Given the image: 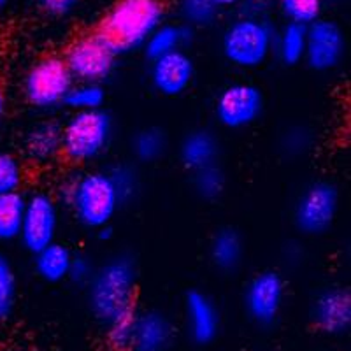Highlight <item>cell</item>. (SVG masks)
I'll use <instances>...</instances> for the list:
<instances>
[{
    "instance_id": "d6986e66",
    "label": "cell",
    "mask_w": 351,
    "mask_h": 351,
    "mask_svg": "<svg viewBox=\"0 0 351 351\" xmlns=\"http://www.w3.org/2000/svg\"><path fill=\"white\" fill-rule=\"evenodd\" d=\"M74 253L62 243H51L34 255L37 276L46 283H62L69 278Z\"/></svg>"
},
{
    "instance_id": "603a6c76",
    "label": "cell",
    "mask_w": 351,
    "mask_h": 351,
    "mask_svg": "<svg viewBox=\"0 0 351 351\" xmlns=\"http://www.w3.org/2000/svg\"><path fill=\"white\" fill-rule=\"evenodd\" d=\"M274 49L285 65H297L306 53V27L288 21L274 40Z\"/></svg>"
},
{
    "instance_id": "4fadbf2b",
    "label": "cell",
    "mask_w": 351,
    "mask_h": 351,
    "mask_svg": "<svg viewBox=\"0 0 351 351\" xmlns=\"http://www.w3.org/2000/svg\"><path fill=\"white\" fill-rule=\"evenodd\" d=\"M152 84L165 97H178L192 86L195 80V64L184 49H178L152 62Z\"/></svg>"
},
{
    "instance_id": "d590c367",
    "label": "cell",
    "mask_w": 351,
    "mask_h": 351,
    "mask_svg": "<svg viewBox=\"0 0 351 351\" xmlns=\"http://www.w3.org/2000/svg\"><path fill=\"white\" fill-rule=\"evenodd\" d=\"M5 114V93L4 90L0 88V125H2V120H4Z\"/></svg>"
},
{
    "instance_id": "44dd1931",
    "label": "cell",
    "mask_w": 351,
    "mask_h": 351,
    "mask_svg": "<svg viewBox=\"0 0 351 351\" xmlns=\"http://www.w3.org/2000/svg\"><path fill=\"white\" fill-rule=\"evenodd\" d=\"M192 36L193 30L186 25H160L153 32V36L144 44V55L153 62L160 56L183 49L192 40Z\"/></svg>"
},
{
    "instance_id": "f546056e",
    "label": "cell",
    "mask_w": 351,
    "mask_h": 351,
    "mask_svg": "<svg viewBox=\"0 0 351 351\" xmlns=\"http://www.w3.org/2000/svg\"><path fill=\"white\" fill-rule=\"evenodd\" d=\"M283 14L290 20V23L307 25L319 20L324 0H280Z\"/></svg>"
},
{
    "instance_id": "ba28073f",
    "label": "cell",
    "mask_w": 351,
    "mask_h": 351,
    "mask_svg": "<svg viewBox=\"0 0 351 351\" xmlns=\"http://www.w3.org/2000/svg\"><path fill=\"white\" fill-rule=\"evenodd\" d=\"M339 211V192L334 184L318 181L307 186L293 209V221L306 236H319L327 232Z\"/></svg>"
},
{
    "instance_id": "9c48e42d",
    "label": "cell",
    "mask_w": 351,
    "mask_h": 351,
    "mask_svg": "<svg viewBox=\"0 0 351 351\" xmlns=\"http://www.w3.org/2000/svg\"><path fill=\"white\" fill-rule=\"evenodd\" d=\"M58 202L46 192H37L27 197L23 223L18 239L28 253H39L56 241L58 232Z\"/></svg>"
},
{
    "instance_id": "4316f807",
    "label": "cell",
    "mask_w": 351,
    "mask_h": 351,
    "mask_svg": "<svg viewBox=\"0 0 351 351\" xmlns=\"http://www.w3.org/2000/svg\"><path fill=\"white\" fill-rule=\"evenodd\" d=\"M180 12L186 27H209L218 18L219 8L213 0H180Z\"/></svg>"
},
{
    "instance_id": "9a60e30c",
    "label": "cell",
    "mask_w": 351,
    "mask_h": 351,
    "mask_svg": "<svg viewBox=\"0 0 351 351\" xmlns=\"http://www.w3.org/2000/svg\"><path fill=\"white\" fill-rule=\"evenodd\" d=\"M188 334L197 344H209L216 339L221 325L215 300L200 290H190L184 297Z\"/></svg>"
},
{
    "instance_id": "7a4b0ae2",
    "label": "cell",
    "mask_w": 351,
    "mask_h": 351,
    "mask_svg": "<svg viewBox=\"0 0 351 351\" xmlns=\"http://www.w3.org/2000/svg\"><path fill=\"white\" fill-rule=\"evenodd\" d=\"M56 202L67 206L84 228L97 232L111 227L112 218L123 206L108 171H88L67 178L58 188Z\"/></svg>"
},
{
    "instance_id": "d6a6232c",
    "label": "cell",
    "mask_w": 351,
    "mask_h": 351,
    "mask_svg": "<svg viewBox=\"0 0 351 351\" xmlns=\"http://www.w3.org/2000/svg\"><path fill=\"white\" fill-rule=\"evenodd\" d=\"M93 272H95V267H93V263L90 262L88 256L74 255L67 280H71L72 283L76 285H88L90 280H92Z\"/></svg>"
},
{
    "instance_id": "e575fe53",
    "label": "cell",
    "mask_w": 351,
    "mask_h": 351,
    "mask_svg": "<svg viewBox=\"0 0 351 351\" xmlns=\"http://www.w3.org/2000/svg\"><path fill=\"white\" fill-rule=\"evenodd\" d=\"M309 146V136L304 134L302 128H299L297 132H287V141H285V148H288V152L300 153L304 148Z\"/></svg>"
},
{
    "instance_id": "5b68a950",
    "label": "cell",
    "mask_w": 351,
    "mask_h": 351,
    "mask_svg": "<svg viewBox=\"0 0 351 351\" xmlns=\"http://www.w3.org/2000/svg\"><path fill=\"white\" fill-rule=\"evenodd\" d=\"M276 36L267 21L244 16L228 25L221 39L223 56L239 69H256L274 51Z\"/></svg>"
},
{
    "instance_id": "5bb4252c",
    "label": "cell",
    "mask_w": 351,
    "mask_h": 351,
    "mask_svg": "<svg viewBox=\"0 0 351 351\" xmlns=\"http://www.w3.org/2000/svg\"><path fill=\"white\" fill-rule=\"evenodd\" d=\"M313 322L325 334H346L351 327V293L348 288L332 287L313 302Z\"/></svg>"
},
{
    "instance_id": "3957f363",
    "label": "cell",
    "mask_w": 351,
    "mask_h": 351,
    "mask_svg": "<svg viewBox=\"0 0 351 351\" xmlns=\"http://www.w3.org/2000/svg\"><path fill=\"white\" fill-rule=\"evenodd\" d=\"M86 287L90 311L97 322L108 327L114 319L136 311V260L125 253L112 256L95 269Z\"/></svg>"
},
{
    "instance_id": "484cf974",
    "label": "cell",
    "mask_w": 351,
    "mask_h": 351,
    "mask_svg": "<svg viewBox=\"0 0 351 351\" xmlns=\"http://www.w3.org/2000/svg\"><path fill=\"white\" fill-rule=\"evenodd\" d=\"M16 272L5 253L0 252V322L11 316L16 304Z\"/></svg>"
},
{
    "instance_id": "ac0fdd59",
    "label": "cell",
    "mask_w": 351,
    "mask_h": 351,
    "mask_svg": "<svg viewBox=\"0 0 351 351\" xmlns=\"http://www.w3.org/2000/svg\"><path fill=\"white\" fill-rule=\"evenodd\" d=\"M219 155V144L216 136L213 132L204 130H193L184 136L180 146V158L181 164L188 169V171L197 172L204 167L215 165L218 162Z\"/></svg>"
},
{
    "instance_id": "2e32d148",
    "label": "cell",
    "mask_w": 351,
    "mask_h": 351,
    "mask_svg": "<svg viewBox=\"0 0 351 351\" xmlns=\"http://www.w3.org/2000/svg\"><path fill=\"white\" fill-rule=\"evenodd\" d=\"M174 341V327L167 315L156 309L137 313L128 351H167Z\"/></svg>"
},
{
    "instance_id": "83f0119b",
    "label": "cell",
    "mask_w": 351,
    "mask_h": 351,
    "mask_svg": "<svg viewBox=\"0 0 351 351\" xmlns=\"http://www.w3.org/2000/svg\"><path fill=\"white\" fill-rule=\"evenodd\" d=\"M225 184H227V178H225V172L221 171V167L218 164L209 165V167H204L200 171L193 172V186H195V192L206 200L218 199L223 193Z\"/></svg>"
},
{
    "instance_id": "30bf717a",
    "label": "cell",
    "mask_w": 351,
    "mask_h": 351,
    "mask_svg": "<svg viewBox=\"0 0 351 351\" xmlns=\"http://www.w3.org/2000/svg\"><path fill=\"white\" fill-rule=\"evenodd\" d=\"M263 93L252 83L228 84L219 92L215 104V116L219 125L230 130L252 127L263 112Z\"/></svg>"
},
{
    "instance_id": "f1b7e54d",
    "label": "cell",
    "mask_w": 351,
    "mask_h": 351,
    "mask_svg": "<svg viewBox=\"0 0 351 351\" xmlns=\"http://www.w3.org/2000/svg\"><path fill=\"white\" fill-rule=\"evenodd\" d=\"M25 180V169L16 155L0 149V195L20 192Z\"/></svg>"
},
{
    "instance_id": "8d00e7d4",
    "label": "cell",
    "mask_w": 351,
    "mask_h": 351,
    "mask_svg": "<svg viewBox=\"0 0 351 351\" xmlns=\"http://www.w3.org/2000/svg\"><path fill=\"white\" fill-rule=\"evenodd\" d=\"M213 2L221 9V8H232V5L239 4L241 0H213Z\"/></svg>"
},
{
    "instance_id": "836d02e7",
    "label": "cell",
    "mask_w": 351,
    "mask_h": 351,
    "mask_svg": "<svg viewBox=\"0 0 351 351\" xmlns=\"http://www.w3.org/2000/svg\"><path fill=\"white\" fill-rule=\"evenodd\" d=\"M36 2L44 12L56 18L67 16L80 4V0H36Z\"/></svg>"
},
{
    "instance_id": "277c9868",
    "label": "cell",
    "mask_w": 351,
    "mask_h": 351,
    "mask_svg": "<svg viewBox=\"0 0 351 351\" xmlns=\"http://www.w3.org/2000/svg\"><path fill=\"white\" fill-rule=\"evenodd\" d=\"M114 120L106 109L72 112L62 125V155L74 164H92L109 149Z\"/></svg>"
},
{
    "instance_id": "52a82bcc",
    "label": "cell",
    "mask_w": 351,
    "mask_h": 351,
    "mask_svg": "<svg viewBox=\"0 0 351 351\" xmlns=\"http://www.w3.org/2000/svg\"><path fill=\"white\" fill-rule=\"evenodd\" d=\"M74 83L102 84L111 77L118 56L97 37V34L77 37L62 56Z\"/></svg>"
},
{
    "instance_id": "cb8c5ba5",
    "label": "cell",
    "mask_w": 351,
    "mask_h": 351,
    "mask_svg": "<svg viewBox=\"0 0 351 351\" xmlns=\"http://www.w3.org/2000/svg\"><path fill=\"white\" fill-rule=\"evenodd\" d=\"M167 136L162 128L148 127L139 130L132 139V153L143 164H152L167 152Z\"/></svg>"
},
{
    "instance_id": "4dcf8cb0",
    "label": "cell",
    "mask_w": 351,
    "mask_h": 351,
    "mask_svg": "<svg viewBox=\"0 0 351 351\" xmlns=\"http://www.w3.org/2000/svg\"><path fill=\"white\" fill-rule=\"evenodd\" d=\"M114 183L116 192L120 195L121 204H128L139 192V176L132 165H116L111 171H108Z\"/></svg>"
},
{
    "instance_id": "7c38bea8",
    "label": "cell",
    "mask_w": 351,
    "mask_h": 351,
    "mask_svg": "<svg viewBox=\"0 0 351 351\" xmlns=\"http://www.w3.org/2000/svg\"><path fill=\"white\" fill-rule=\"evenodd\" d=\"M346 49V39L341 27L330 20H316L306 27L304 60L313 71L328 72L341 64Z\"/></svg>"
},
{
    "instance_id": "7402d4cb",
    "label": "cell",
    "mask_w": 351,
    "mask_h": 351,
    "mask_svg": "<svg viewBox=\"0 0 351 351\" xmlns=\"http://www.w3.org/2000/svg\"><path fill=\"white\" fill-rule=\"evenodd\" d=\"M27 197L20 192L0 195V243H9L20 237Z\"/></svg>"
},
{
    "instance_id": "ffe728a7",
    "label": "cell",
    "mask_w": 351,
    "mask_h": 351,
    "mask_svg": "<svg viewBox=\"0 0 351 351\" xmlns=\"http://www.w3.org/2000/svg\"><path fill=\"white\" fill-rule=\"evenodd\" d=\"M244 255L243 237L236 228H219L211 239L209 256L215 267L223 272L236 271Z\"/></svg>"
},
{
    "instance_id": "1f68e13d",
    "label": "cell",
    "mask_w": 351,
    "mask_h": 351,
    "mask_svg": "<svg viewBox=\"0 0 351 351\" xmlns=\"http://www.w3.org/2000/svg\"><path fill=\"white\" fill-rule=\"evenodd\" d=\"M137 311L125 315L121 318L114 319L112 324L106 327V339L108 344L116 351H128L132 341V332H134V322H136Z\"/></svg>"
},
{
    "instance_id": "8992f818",
    "label": "cell",
    "mask_w": 351,
    "mask_h": 351,
    "mask_svg": "<svg viewBox=\"0 0 351 351\" xmlns=\"http://www.w3.org/2000/svg\"><path fill=\"white\" fill-rule=\"evenodd\" d=\"M74 86L71 72L62 56H44L34 62L23 77V95L30 106L40 111L64 106Z\"/></svg>"
},
{
    "instance_id": "74e56055",
    "label": "cell",
    "mask_w": 351,
    "mask_h": 351,
    "mask_svg": "<svg viewBox=\"0 0 351 351\" xmlns=\"http://www.w3.org/2000/svg\"><path fill=\"white\" fill-rule=\"evenodd\" d=\"M8 2L9 0H0V9H4L5 5H8Z\"/></svg>"
},
{
    "instance_id": "d4e9b609",
    "label": "cell",
    "mask_w": 351,
    "mask_h": 351,
    "mask_svg": "<svg viewBox=\"0 0 351 351\" xmlns=\"http://www.w3.org/2000/svg\"><path fill=\"white\" fill-rule=\"evenodd\" d=\"M106 102V92L102 84H92V83H74L71 88L67 99H65L64 106L71 111H95V109H102Z\"/></svg>"
},
{
    "instance_id": "8fae6325",
    "label": "cell",
    "mask_w": 351,
    "mask_h": 351,
    "mask_svg": "<svg viewBox=\"0 0 351 351\" xmlns=\"http://www.w3.org/2000/svg\"><path fill=\"white\" fill-rule=\"evenodd\" d=\"M285 300V281L280 272L255 274L244 290V307L256 325L269 327L278 319Z\"/></svg>"
},
{
    "instance_id": "e0dca14e",
    "label": "cell",
    "mask_w": 351,
    "mask_h": 351,
    "mask_svg": "<svg viewBox=\"0 0 351 351\" xmlns=\"http://www.w3.org/2000/svg\"><path fill=\"white\" fill-rule=\"evenodd\" d=\"M23 149L34 164H51L62 155V125L55 120L36 123L25 136Z\"/></svg>"
},
{
    "instance_id": "6da1fadb",
    "label": "cell",
    "mask_w": 351,
    "mask_h": 351,
    "mask_svg": "<svg viewBox=\"0 0 351 351\" xmlns=\"http://www.w3.org/2000/svg\"><path fill=\"white\" fill-rule=\"evenodd\" d=\"M164 20L162 0H116L95 34L116 56H123L143 49Z\"/></svg>"
}]
</instances>
